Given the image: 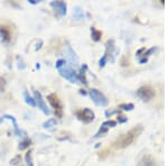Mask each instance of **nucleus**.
Instances as JSON below:
<instances>
[{
	"instance_id": "f257e3e1",
	"label": "nucleus",
	"mask_w": 168,
	"mask_h": 166,
	"mask_svg": "<svg viewBox=\"0 0 168 166\" xmlns=\"http://www.w3.org/2000/svg\"><path fill=\"white\" fill-rule=\"evenodd\" d=\"M141 131H142V127L141 126L133 127L132 129H130L128 132H125V135H121L119 138L116 139L110 146L103 148V149L100 152V154H99L100 158L104 159V158H106L108 156H110V155L114 154L118 150H121V149H123V148H125V147L130 146V145L139 137V135L141 134Z\"/></svg>"
},
{
	"instance_id": "f03ea898",
	"label": "nucleus",
	"mask_w": 168,
	"mask_h": 166,
	"mask_svg": "<svg viewBox=\"0 0 168 166\" xmlns=\"http://www.w3.org/2000/svg\"><path fill=\"white\" fill-rule=\"evenodd\" d=\"M48 101L51 103V106L54 108V111H55V116L57 117V118H62L63 116V106H62V102H61V100L59 98L57 97L56 94H49L48 95Z\"/></svg>"
},
{
	"instance_id": "7ed1b4c3",
	"label": "nucleus",
	"mask_w": 168,
	"mask_h": 166,
	"mask_svg": "<svg viewBox=\"0 0 168 166\" xmlns=\"http://www.w3.org/2000/svg\"><path fill=\"white\" fill-rule=\"evenodd\" d=\"M138 95L142 100L149 101V100L153 99L155 97V91H154V89L150 85H146V87H142L138 90Z\"/></svg>"
},
{
	"instance_id": "20e7f679",
	"label": "nucleus",
	"mask_w": 168,
	"mask_h": 166,
	"mask_svg": "<svg viewBox=\"0 0 168 166\" xmlns=\"http://www.w3.org/2000/svg\"><path fill=\"white\" fill-rule=\"evenodd\" d=\"M78 117L81 120H83L84 123H91L94 119V113L90 109H83V110H80L76 112Z\"/></svg>"
},
{
	"instance_id": "39448f33",
	"label": "nucleus",
	"mask_w": 168,
	"mask_h": 166,
	"mask_svg": "<svg viewBox=\"0 0 168 166\" xmlns=\"http://www.w3.org/2000/svg\"><path fill=\"white\" fill-rule=\"evenodd\" d=\"M0 33H1V35H2V37H4V40L6 42H9L11 40V29L8 27L7 25L0 26Z\"/></svg>"
},
{
	"instance_id": "423d86ee",
	"label": "nucleus",
	"mask_w": 168,
	"mask_h": 166,
	"mask_svg": "<svg viewBox=\"0 0 168 166\" xmlns=\"http://www.w3.org/2000/svg\"><path fill=\"white\" fill-rule=\"evenodd\" d=\"M5 85H6V82H5V79L0 78V91H2L5 89Z\"/></svg>"
}]
</instances>
